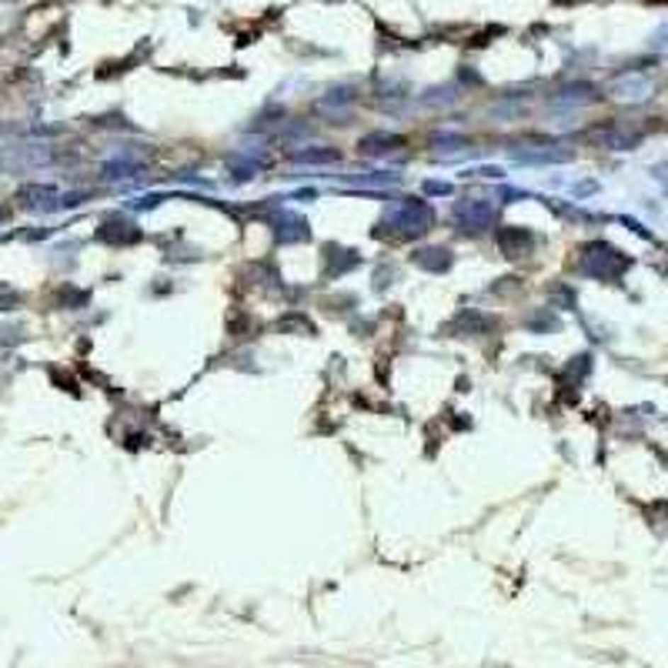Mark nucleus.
I'll list each match as a JSON object with an SVG mask.
<instances>
[{
	"instance_id": "1",
	"label": "nucleus",
	"mask_w": 668,
	"mask_h": 668,
	"mask_svg": "<svg viewBox=\"0 0 668 668\" xmlns=\"http://www.w3.org/2000/svg\"><path fill=\"white\" fill-rule=\"evenodd\" d=\"M54 200H57V191L47 188V184H27L24 191H21V204L24 208H54Z\"/></svg>"
}]
</instances>
